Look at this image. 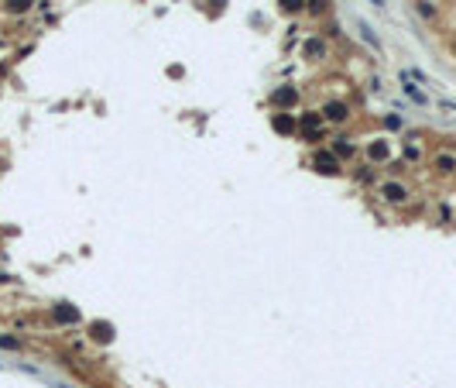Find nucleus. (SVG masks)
Here are the masks:
<instances>
[{"mask_svg": "<svg viewBox=\"0 0 456 388\" xmlns=\"http://www.w3.org/2000/svg\"><path fill=\"white\" fill-rule=\"evenodd\" d=\"M326 52V41L323 38H312V41H305V58H319Z\"/></svg>", "mask_w": 456, "mask_h": 388, "instance_id": "6", "label": "nucleus"}, {"mask_svg": "<svg viewBox=\"0 0 456 388\" xmlns=\"http://www.w3.org/2000/svg\"><path fill=\"white\" fill-rule=\"evenodd\" d=\"M96 337H100V340H110V327H103V323H96Z\"/></svg>", "mask_w": 456, "mask_h": 388, "instance_id": "15", "label": "nucleus"}, {"mask_svg": "<svg viewBox=\"0 0 456 388\" xmlns=\"http://www.w3.org/2000/svg\"><path fill=\"white\" fill-rule=\"evenodd\" d=\"M326 7H329V4H326V0H312V14H323Z\"/></svg>", "mask_w": 456, "mask_h": 388, "instance_id": "16", "label": "nucleus"}, {"mask_svg": "<svg viewBox=\"0 0 456 388\" xmlns=\"http://www.w3.org/2000/svg\"><path fill=\"white\" fill-rule=\"evenodd\" d=\"M436 169H439V172H446V175L456 172V158L453 155H436Z\"/></svg>", "mask_w": 456, "mask_h": 388, "instance_id": "8", "label": "nucleus"}, {"mask_svg": "<svg viewBox=\"0 0 456 388\" xmlns=\"http://www.w3.org/2000/svg\"><path fill=\"white\" fill-rule=\"evenodd\" d=\"M371 158L378 162V158H388V144L381 141V144H371Z\"/></svg>", "mask_w": 456, "mask_h": 388, "instance_id": "12", "label": "nucleus"}, {"mask_svg": "<svg viewBox=\"0 0 456 388\" xmlns=\"http://www.w3.org/2000/svg\"><path fill=\"white\" fill-rule=\"evenodd\" d=\"M418 11H422V14H425V18H432V14H436V11H432V7H429V4H425V0H418Z\"/></svg>", "mask_w": 456, "mask_h": 388, "instance_id": "17", "label": "nucleus"}, {"mask_svg": "<svg viewBox=\"0 0 456 388\" xmlns=\"http://www.w3.org/2000/svg\"><path fill=\"white\" fill-rule=\"evenodd\" d=\"M31 7V0H7V11L11 14H21V11H28Z\"/></svg>", "mask_w": 456, "mask_h": 388, "instance_id": "10", "label": "nucleus"}, {"mask_svg": "<svg viewBox=\"0 0 456 388\" xmlns=\"http://www.w3.org/2000/svg\"><path fill=\"white\" fill-rule=\"evenodd\" d=\"M0 347H7V350H18V347H21V340H14V337H0Z\"/></svg>", "mask_w": 456, "mask_h": 388, "instance_id": "14", "label": "nucleus"}, {"mask_svg": "<svg viewBox=\"0 0 456 388\" xmlns=\"http://www.w3.org/2000/svg\"><path fill=\"white\" fill-rule=\"evenodd\" d=\"M442 107H446V110H456V103H453V100H442Z\"/></svg>", "mask_w": 456, "mask_h": 388, "instance_id": "18", "label": "nucleus"}, {"mask_svg": "<svg viewBox=\"0 0 456 388\" xmlns=\"http://www.w3.org/2000/svg\"><path fill=\"white\" fill-rule=\"evenodd\" d=\"M401 79H405V76H401ZM405 93H408V97H412V100H418V103H425V97H422V93H418V90H415V86H412V83H408V79H405Z\"/></svg>", "mask_w": 456, "mask_h": 388, "instance_id": "13", "label": "nucleus"}, {"mask_svg": "<svg viewBox=\"0 0 456 388\" xmlns=\"http://www.w3.org/2000/svg\"><path fill=\"white\" fill-rule=\"evenodd\" d=\"M360 35H363V41H367L371 48H378V52H381V41L374 38V31H371V24H363V21H360Z\"/></svg>", "mask_w": 456, "mask_h": 388, "instance_id": "9", "label": "nucleus"}, {"mask_svg": "<svg viewBox=\"0 0 456 388\" xmlns=\"http://www.w3.org/2000/svg\"><path fill=\"white\" fill-rule=\"evenodd\" d=\"M312 165H316V172H326V175H336V172H340V162H336V155H333V151H316Z\"/></svg>", "mask_w": 456, "mask_h": 388, "instance_id": "1", "label": "nucleus"}, {"mask_svg": "<svg viewBox=\"0 0 456 388\" xmlns=\"http://www.w3.org/2000/svg\"><path fill=\"white\" fill-rule=\"evenodd\" d=\"M336 151H340L343 158H350V155H353V144H350L346 137H340V141H336Z\"/></svg>", "mask_w": 456, "mask_h": 388, "instance_id": "11", "label": "nucleus"}, {"mask_svg": "<svg viewBox=\"0 0 456 388\" xmlns=\"http://www.w3.org/2000/svg\"><path fill=\"white\" fill-rule=\"evenodd\" d=\"M323 117H326V120H333V124H343V120L350 117V107H346V103H336V100H333V103H326Z\"/></svg>", "mask_w": 456, "mask_h": 388, "instance_id": "3", "label": "nucleus"}, {"mask_svg": "<svg viewBox=\"0 0 456 388\" xmlns=\"http://www.w3.org/2000/svg\"><path fill=\"white\" fill-rule=\"evenodd\" d=\"M55 320L58 323H79V309H72V306H55Z\"/></svg>", "mask_w": 456, "mask_h": 388, "instance_id": "5", "label": "nucleus"}, {"mask_svg": "<svg viewBox=\"0 0 456 388\" xmlns=\"http://www.w3.org/2000/svg\"><path fill=\"white\" fill-rule=\"evenodd\" d=\"M381 196H384L388 203H405V199H408V189H405L401 182H384V186H381Z\"/></svg>", "mask_w": 456, "mask_h": 388, "instance_id": "2", "label": "nucleus"}, {"mask_svg": "<svg viewBox=\"0 0 456 388\" xmlns=\"http://www.w3.org/2000/svg\"><path fill=\"white\" fill-rule=\"evenodd\" d=\"M295 100H299V93H295L292 86H285V90H275V93H271V103H275V107H292Z\"/></svg>", "mask_w": 456, "mask_h": 388, "instance_id": "4", "label": "nucleus"}, {"mask_svg": "<svg viewBox=\"0 0 456 388\" xmlns=\"http://www.w3.org/2000/svg\"><path fill=\"white\" fill-rule=\"evenodd\" d=\"M275 131H282V134H288V131H295V117H288V114H278V117H275Z\"/></svg>", "mask_w": 456, "mask_h": 388, "instance_id": "7", "label": "nucleus"}]
</instances>
